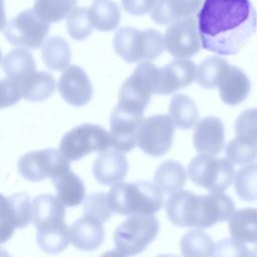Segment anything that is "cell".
I'll list each match as a JSON object with an SVG mask.
<instances>
[{"label": "cell", "mask_w": 257, "mask_h": 257, "mask_svg": "<svg viewBox=\"0 0 257 257\" xmlns=\"http://www.w3.org/2000/svg\"><path fill=\"white\" fill-rule=\"evenodd\" d=\"M58 91L62 98L73 106H82L92 97V85L85 71L77 65H69L60 75Z\"/></svg>", "instance_id": "2e32d148"}, {"label": "cell", "mask_w": 257, "mask_h": 257, "mask_svg": "<svg viewBox=\"0 0 257 257\" xmlns=\"http://www.w3.org/2000/svg\"><path fill=\"white\" fill-rule=\"evenodd\" d=\"M197 76L196 64L187 58L176 60L159 68L157 71L156 93L170 94L191 84Z\"/></svg>", "instance_id": "9a60e30c"}, {"label": "cell", "mask_w": 257, "mask_h": 257, "mask_svg": "<svg viewBox=\"0 0 257 257\" xmlns=\"http://www.w3.org/2000/svg\"><path fill=\"white\" fill-rule=\"evenodd\" d=\"M128 169L125 156L120 151H104L93 162L92 173L95 180L106 186L121 182Z\"/></svg>", "instance_id": "ac0fdd59"}, {"label": "cell", "mask_w": 257, "mask_h": 257, "mask_svg": "<svg viewBox=\"0 0 257 257\" xmlns=\"http://www.w3.org/2000/svg\"><path fill=\"white\" fill-rule=\"evenodd\" d=\"M21 98L22 90L20 81L10 77L3 78L1 81V106L13 105Z\"/></svg>", "instance_id": "ab89813d"}, {"label": "cell", "mask_w": 257, "mask_h": 257, "mask_svg": "<svg viewBox=\"0 0 257 257\" xmlns=\"http://www.w3.org/2000/svg\"><path fill=\"white\" fill-rule=\"evenodd\" d=\"M188 175L196 185L215 193L227 190L235 179L233 164L227 158L207 154H200L191 161Z\"/></svg>", "instance_id": "8992f818"}, {"label": "cell", "mask_w": 257, "mask_h": 257, "mask_svg": "<svg viewBox=\"0 0 257 257\" xmlns=\"http://www.w3.org/2000/svg\"><path fill=\"white\" fill-rule=\"evenodd\" d=\"M57 197L66 207H74L84 201L85 188L81 179L70 170L51 179Z\"/></svg>", "instance_id": "cb8c5ba5"}, {"label": "cell", "mask_w": 257, "mask_h": 257, "mask_svg": "<svg viewBox=\"0 0 257 257\" xmlns=\"http://www.w3.org/2000/svg\"><path fill=\"white\" fill-rule=\"evenodd\" d=\"M158 0H121L123 9L133 15H145L151 12Z\"/></svg>", "instance_id": "b9f144b4"}, {"label": "cell", "mask_w": 257, "mask_h": 257, "mask_svg": "<svg viewBox=\"0 0 257 257\" xmlns=\"http://www.w3.org/2000/svg\"><path fill=\"white\" fill-rule=\"evenodd\" d=\"M113 48L118 56L130 63L153 60L166 48L165 37L155 29L122 27L114 34Z\"/></svg>", "instance_id": "277c9868"}, {"label": "cell", "mask_w": 257, "mask_h": 257, "mask_svg": "<svg viewBox=\"0 0 257 257\" xmlns=\"http://www.w3.org/2000/svg\"><path fill=\"white\" fill-rule=\"evenodd\" d=\"M237 137L257 143V108L244 110L235 121Z\"/></svg>", "instance_id": "f35d334b"}, {"label": "cell", "mask_w": 257, "mask_h": 257, "mask_svg": "<svg viewBox=\"0 0 257 257\" xmlns=\"http://www.w3.org/2000/svg\"><path fill=\"white\" fill-rule=\"evenodd\" d=\"M166 212L169 220L176 226L202 229L230 220L235 213V205L223 192L197 195L179 190L167 200Z\"/></svg>", "instance_id": "7a4b0ae2"}, {"label": "cell", "mask_w": 257, "mask_h": 257, "mask_svg": "<svg viewBox=\"0 0 257 257\" xmlns=\"http://www.w3.org/2000/svg\"><path fill=\"white\" fill-rule=\"evenodd\" d=\"M180 246L183 255L198 257L214 255L216 247L211 237L199 229L187 232L183 236Z\"/></svg>", "instance_id": "1f68e13d"}, {"label": "cell", "mask_w": 257, "mask_h": 257, "mask_svg": "<svg viewBox=\"0 0 257 257\" xmlns=\"http://www.w3.org/2000/svg\"><path fill=\"white\" fill-rule=\"evenodd\" d=\"M234 187L238 197L246 202L257 200V164L241 168L235 175Z\"/></svg>", "instance_id": "836d02e7"}, {"label": "cell", "mask_w": 257, "mask_h": 257, "mask_svg": "<svg viewBox=\"0 0 257 257\" xmlns=\"http://www.w3.org/2000/svg\"><path fill=\"white\" fill-rule=\"evenodd\" d=\"M169 113L175 125L182 130L192 128L198 120V108L195 102L185 94H175L170 102Z\"/></svg>", "instance_id": "4dcf8cb0"}, {"label": "cell", "mask_w": 257, "mask_h": 257, "mask_svg": "<svg viewBox=\"0 0 257 257\" xmlns=\"http://www.w3.org/2000/svg\"><path fill=\"white\" fill-rule=\"evenodd\" d=\"M144 112L117 103L110 116V146L120 152H130L138 145V134Z\"/></svg>", "instance_id": "7c38bea8"}, {"label": "cell", "mask_w": 257, "mask_h": 257, "mask_svg": "<svg viewBox=\"0 0 257 257\" xmlns=\"http://www.w3.org/2000/svg\"><path fill=\"white\" fill-rule=\"evenodd\" d=\"M158 67L146 60L141 62L119 89L118 104L144 112L152 94L156 93Z\"/></svg>", "instance_id": "52a82bcc"}, {"label": "cell", "mask_w": 257, "mask_h": 257, "mask_svg": "<svg viewBox=\"0 0 257 257\" xmlns=\"http://www.w3.org/2000/svg\"><path fill=\"white\" fill-rule=\"evenodd\" d=\"M108 201L113 213L126 216L154 215L164 205L163 193L155 183L148 181L114 184Z\"/></svg>", "instance_id": "3957f363"}, {"label": "cell", "mask_w": 257, "mask_h": 257, "mask_svg": "<svg viewBox=\"0 0 257 257\" xmlns=\"http://www.w3.org/2000/svg\"><path fill=\"white\" fill-rule=\"evenodd\" d=\"M203 0H158L151 11V18L158 24L169 25L184 19L201 7Z\"/></svg>", "instance_id": "44dd1931"}, {"label": "cell", "mask_w": 257, "mask_h": 257, "mask_svg": "<svg viewBox=\"0 0 257 257\" xmlns=\"http://www.w3.org/2000/svg\"><path fill=\"white\" fill-rule=\"evenodd\" d=\"M89 16L94 28L99 31H111L119 23L120 10L111 0H95L89 8Z\"/></svg>", "instance_id": "f546056e"}, {"label": "cell", "mask_w": 257, "mask_h": 257, "mask_svg": "<svg viewBox=\"0 0 257 257\" xmlns=\"http://www.w3.org/2000/svg\"><path fill=\"white\" fill-rule=\"evenodd\" d=\"M216 256H247L252 255V252L242 243L234 238L221 240L216 244L215 254Z\"/></svg>", "instance_id": "60d3db41"}, {"label": "cell", "mask_w": 257, "mask_h": 257, "mask_svg": "<svg viewBox=\"0 0 257 257\" xmlns=\"http://www.w3.org/2000/svg\"><path fill=\"white\" fill-rule=\"evenodd\" d=\"M101 223L88 215L77 219L69 228L70 242L79 250H95L101 245L104 238Z\"/></svg>", "instance_id": "ffe728a7"}, {"label": "cell", "mask_w": 257, "mask_h": 257, "mask_svg": "<svg viewBox=\"0 0 257 257\" xmlns=\"http://www.w3.org/2000/svg\"><path fill=\"white\" fill-rule=\"evenodd\" d=\"M252 255H257V245H256V247L254 248V251L252 252Z\"/></svg>", "instance_id": "7bdbcfd3"}, {"label": "cell", "mask_w": 257, "mask_h": 257, "mask_svg": "<svg viewBox=\"0 0 257 257\" xmlns=\"http://www.w3.org/2000/svg\"><path fill=\"white\" fill-rule=\"evenodd\" d=\"M229 65L228 61L219 56H211L204 59L197 67V82L207 89L218 87L220 78Z\"/></svg>", "instance_id": "d6a6232c"}, {"label": "cell", "mask_w": 257, "mask_h": 257, "mask_svg": "<svg viewBox=\"0 0 257 257\" xmlns=\"http://www.w3.org/2000/svg\"><path fill=\"white\" fill-rule=\"evenodd\" d=\"M65 205L50 194H41L32 202V223L35 228H41L64 220Z\"/></svg>", "instance_id": "7402d4cb"}, {"label": "cell", "mask_w": 257, "mask_h": 257, "mask_svg": "<svg viewBox=\"0 0 257 257\" xmlns=\"http://www.w3.org/2000/svg\"><path fill=\"white\" fill-rule=\"evenodd\" d=\"M69 162L60 150L45 149L23 155L18 161V171L24 179L39 182L70 170Z\"/></svg>", "instance_id": "30bf717a"}, {"label": "cell", "mask_w": 257, "mask_h": 257, "mask_svg": "<svg viewBox=\"0 0 257 257\" xmlns=\"http://www.w3.org/2000/svg\"><path fill=\"white\" fill-rule=\"evenodd\" d=\"M77 0H35L34 11L47 22H58L74 8Z\"/></svg>", "instance_id": "e575fe53"}, {"label": "cell", "mask_w": 257, "mask_h": 257, "mask_svg": "<svg viewBox=\"0 0 257 257\" xmlns=\"http://www.w3.org/2000/svg\"><path fill=\"white\" fill-rule=\"evenodd\" d=\"M20 83L22 97L30 101H41L48 98L56 87L54 77L46 71H35Z\"/></svg>", "instance_id": "83f0119b"}, {"label": "cell", "mask_w": 257, "mask_h": 257, "mask_svg": "<svg viewBox=\"0 0 257 257\" xmlns=\"http://www.w3.org/2000/svg\"><path fill=\"white\" fill-rule=\"evenodd\" d=\"M158 232L159 222L154 215L130 216L114 231L115 250L126 256L140 254L155 240Z\"/></svg>", "instance_id": "5b68a950"}, {"label": "cell", "mask_w": 257, "mask_h": 257, "mask_svg": "<svg viewBox=\"0 0 257 257\" xmlns=\"http://www.w3.org/2000/svg\"><path fill=\"white\" fill-rule=\"evenodd\" d=\"M232 238L242 243H257V208H245L234 213L229 220Z\"/></svg>", "instance_id": "484cf974"}, {"label": "cell", "mask_w": 257, "mask_h": 257, "mask_svg": "<svg viewBox=\"0 0 257 257\" xmlns=\"http://www.w3.org/2000/svg\"><path fill=\"white\" fill-rule=\"evenodd\" d=\"M1 64L7 77L20 81L36 71L33 55L24 46L14 48L5 54Z\"/></svg>", "instance_id": "603a6c76"}, {"label": "cell", "mask_w": 257, "mask_h": 257, "mask_svg": "<svg viewBox=\"0 0 257 257\" xmlns=\"http://www.w3.org/2000/svg\"><path fill=\"white\" fill-rule=\"evenodd\" d=\"M218 88L223 102L229 105H236L248 96L251 82L243 70L229 64L220 78Z\"/></svg>", "instance_id": "d6986e66"}, {"label": "cell", "mask_w": 257, "mask_h": 257, "mask_svg": "<svg viewBox=\"0 0 257 257\" xmlns=\"http://www.w3.org/2000/svg\"><path fill=\"white\" fill-rule=\"evenodd\" d=\"M196 18L202 47L219 55L238 53L257 28L250 0H204Z\"/></svg>", "instance_id": "6da1fadb"}, {"label": "cell", "mask_w": 257, "mask_h": 257, "mask_svg": "<svg viewBox=\"0 0 257 257\" xmlns=\"http://www.w3.org/2000/svg\"><path fill=\"white\" fill-rule=\"evenodd\" d=\"M109 146V133L102 126L83 123L63 136L59 150L69 161L73 162L93 152H104Z\"/></svg>", "instance_id": "ba28073f"}, {"label": "cell", "mask_w": 257, "mask_h": 257, "mask_svg": "<svg viewBox=\"0 0 257 257\" xmlns=\"http://www.w3.org/2000/svg\"><path fill=\"white\" fill-rule=\"evenodd\" d=\"M84 215L93 217L100 222H105L110 218L113 211L109 205L108 195L97 192L89 194L83 201Z\"/></svg>", "instance_id": "74e56055"}, {"label": "cell", "mask_w": 257, "mask_h": 257, "mask_svg": "<svg viewBox=\"0 0 257 257\" xmlns=\"http://www.w3.org/2000/svg\"><path fill=\"white\" fill-rule=\"evenodd\" d=\"M1 242H6L15 229L26 227L32 221V203L25 193L1 196Z\"/></svg>", "instance_id": "5bb4252c"}, {"label": "cell", "mask_w": 257, "mask_h": 257, "mask_svg": "<svg viewBox=\"0 0 257 257\" xmlns=\"http://www.w3.org/2000/svg\"><path fill=\"white\" fill-rule=\"evenodd\" d=\"M187 181V173L183 165L176 161L162 163L154 177L155 185L163 194H173L179 191Z\"/></svg>", "instance_id": "4316f807"}, {"label": "cell", "mask_w": 257, "mask_h": 257, "mask_svg": "<svg viewBox=\"0 0 257 257\" xmlns=\"http://www.w3.org/2000/svg\"><path fill=\"white\" fill-rule=\"evenodd\" d=\"M49 29V22L42 19L34 9H27L7 23L3 34L13 45L36 49L43 45Z\"/></svg>", "instance_id": "9c48e42d"}, {"label": "cell", "mask_w": 257, "mask_h": 257, "mask_svg": "<svg viewBox=\"0 0 257 257\" xmlns=\"http://www.w3.org/2000/svg\"><path fill=\"white\" fill-rule=\"evenodd\" d=\"M175 123L170 115L155 114L145 118L138 134V146L147 155L161 157L172 146Z\"/></svg>", "instance_id": "8fae6325"}, {"label": "cell", "mask_w": 257, "mask_h": 257, "mask_svg": "<svg viewBox=\"0 0 257 257\" xmlns=\"http://www.w3.org/2000/svg\"><path fill=\"white\" fill-rule=\"evenodd\" d=\"M201 38L194 15L170 24L165 34V47L176 58H189L201 49Z\"/></svg>", "instance_id": "4fadbf2b"}, {"label": "cell", "mask_w": 257, "mask_h": 257, "mask_svg": "<svg viewBox=\"0 0 257 257\" xmlns=\"http://www.w3.org/2000/svg\"><path fill=\"white\" fill-rule=\"evenodd\" d=\"M66 26L72 39L83 40L88 37L94 28L90 20L89 9L85 7L73 8L67 15Z\"/></svg>", "instance_id": "8d00e7d4"}, {"label": "cell", "mask_w": 257, "mask_h": 257, "mask_svg": "<svg viewBox=\"0 0 257 257\" xmlns=\"http://www.w3.org/2000/svg\"><path fill=\"white\" fill-rule=\"evenodd\" d=\"M226 158L234 165H246L257 160V143L236 137L226 147Z\"/></svg>", "instance_id": "d590c367"}, {"label": "cell", "mask_w": 257, "mask_h": 257, "mask_svg": "<svg viewBox=\"0 0 257 257\" xmlns=\"http://www.w3.org/2000/svg\"><path fill=\"white\" fill-rule=\"evenodd\" d=\"M42 60L52 70H64L70 61V47L60 36H51L42 45Z\"/></svg>", "instance_id": "f1b7e54d"}, {"label": "cell", "mask_w": 257, "mask_h": 257, "mask_svg": "<svg viewBox=\"0 0 257 257\" xmlns=\"http://www.w3.org/2000/svg\"><path fill=\"white\" fill-rule=\"evenodd\" d=\"M36 241L40 249L46 253H59L70 242L69 228L65 221H60L37 229Z\"/></svg>", "instance_id": "d4e9b609"}, {"label": "cell", "mask_w": 257, "mask_h": 257, "mask_svg": "<svg viewBox=\"0 0 257 257\" xmlns=\"http://www.w3.org/2000/svg\"><path fill=\"white\" fill-rule=\"evenodd\" d=\"M196 151L200 154L216 156L225 145L224 125L216 116H206L198 121L193 135Z\"/></svg>", "instance_id": "e0dca14e"}]
</instances>
